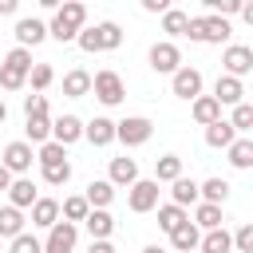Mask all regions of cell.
<instances>
[{
    "mask_svg": "<svg viewBox=\"0 0 253 253\" xmlns=\"http://www.w3.org/2000/svg\"><path fill=\"white\" fill-rule=\"evenodd\" d=\"M8 186H12V174L0 166V194H8Z\"/></svg>",
    "mask_w": 253,
    "mask_h": 253,
    "instance_id": "cell-47",
    "label": "cell"
},
{
    "mask_svg": "<svg viewBox=\"0 0 253 253\" xmlns=\"http://www.w3.org/2000/svg\"><path fill=\"white\" fill-rule=\"evenodd\" d=\"M36 198H40V190H36V182L32 178H12V186H8V206L12 210H32L36 206Z\"/></svg>",
    "mask_w": 253,
    "mask_h": 253,
    "instance_id": "cell-16",
    "label": "cell"
},
{
    "mask_svg": "<svg viewBox=\"0 0 253 253\" xmlns=\"http://www.w3.org/2000/svg\"><path fill=\"white\" fill-rule=\"evenodd\" d=\"M47 186H67L71 182V162H55V166H40Z\"/></svg>",
    "mask_w": 253,
    "mask_h": 253,
    "instance_id": "cell-39",
    "label": "cell"
},
{
    "mask_svg": "<svg viewBox=\"0 0 253 253\" xmlns=\"http://www.w3.org/2000/svg\"><path fill=\"white\" fill-rule=\"evenodd\" d=\"M24 233V213L20 210H12V206H0V237H20Z\"/></svg>",
    "mask_w": 253,
    "mask_h": 253,
    "instance_id": "cell-34",
    "label": "cell"
},
{
    "mask_svg": "<svg viewBox=\"0 0 253 253\" xmlns=\"http://www.w3.org/2000/svg\"><path fill=\"white\" fill-rule=\"evenodd\" d=\"M229 162L237 170H249L253 166V138H233L229 142Z\"/></svg>",
    "mask_w": 253,
    "mask_h": 253,
    "instance_id": "cell-35",
    "label": "cell"
},
{
    "mask_svg": "<svg viewBox=\"0 0 253 253\" xmlns=\"http://www.w3.org/2000/svg\"><path fill=\"white\" fill-rule=\"evenodd\" d=\"M28 79H32V87H36V95H43V91L51 87V79H55V71H51V63H32V71H28Z\"/></svg>",
    "mask_w": 253,
    "mask_h": 253,
    "instance_id": "cell-38",
    "label": "cell"
},
{
    "mask_svg": "<svg viewBox=\"0 0 253 253\" xmlns=\"http://www.w3.org/2000/svg\"><path fill=\"white\" fill-rule=\"evenodd\" d=\"M75 43H79L83 51H115V47L123 43V28H119L115 20H103V24H95V28H83V32L75 36Z\"/></svg>",
    "mask_w": 253,
    "mask_h": 253,
    "instance_id": "cell-3",
    "label": "cell"
},
{
    "mask_svg": "<svg viewBox=\"0 0 253 253\" xmlns=\"http://www.w3.org/2000/svg\"><path fill=\"white\" fill-rule=\"evenodd\" d=\"M150 134H154V123L146 115H126L123 123H115V142L123 146H142L150 142Z\"/></svg>",
    "mask_w": 253,
    "mask_h": 253,
    "instance_id": "cell-6",
    "label": "cell"
},
{
    "mask_svg": "<svg viewBox=\"0 0 253 253\" xmlns=\"http://www.w3.org/2000/svg\"><path fill=\"white\" fill-rule=\"evenodd\" d=\"M170 87H174L178 99L194 103V99L202 95V71H198V67H178V71L170 75Z\"/></svg>",
    "mask_w": 253,
    "mask_h": 253,
    "instance_id": "cell-10",
    "label": "cell"
},
{
    "mask_svg": "<svg viewBox=\"0 0 253 253\" xmlns=\"http://www.w3.org/2000/svg\"><path fill=\"white\" fill-rule=\"evenodd\" d=\"M87 213H91V206H87V198H83V194H71V198H63V206H59V217H63L67 225L83 221Z\"/></svg>",
    "mask_w": 253,
    "mask_h": 253,
    "instance_id": "cell-29",
    "label": "cell"
},
{
    "mask_svg": "<svg viewBox=\"0 0 253 253\" xmlns=\"http://www.w3.org/2000/svg\"><path fill=\"white\" fill-rule=\"evenodd\" d=\"M225 123L233 126V134H241V138H245V130H253V107H249V103H237V107H233V115H229Z\"/></svg>",
    "mask_w": 253,
    "mask_h": 253,
    "instance_id": "cell-37",
    "label": "cell"
},
{
    "mask_svg": "<svg viewBox=\"0 0 253 253\" xmlns=\"http://www.w3.org/2000/svg\"><path fill=\"white\" fill-rule=\"evenodd\" d=\"M36 162H40V166H55V162H67V150H63L59 142H43V146H40V154H36Z\"/></svg>",
    "mask_w": 253,
    "mask_h": 253,
    "instance_id": "cell-40",
    "label": "cell"
},
{
    "mask_svg": "<svg viewBox=\"0 0 253 253\" xmlns=\"http://www.w3.org/2000/svg\"><path fill=\"white\" fill-rule=\"evenodd\" d=\"M142 253H166V249H162V245H146Z\"/></svg>",
    "mask_w": 253,
    "mask_h": 253,
    "instance_id": "cell-48",
    "label": "cell"
},
{
    "mask_svg": "<svg viewBox=\"0 0 253 253\" xmlns=\"http://www.w3.org/2000/svg\"><path fill=\"white\" fill-rule=\"evenodd\" d=\"M190 221V213L182 210V206H174V202H166V206H158V225L166 229V233H174L178 225H186Z\"/></svg>",
    "mask_w": 253,
    "mask_h": 253,
    "instance_id": "cell-33",
    "label": "cell"
},
{
    "mask_svg": "<svg viewBox=\"0 0 253 253\" xmlns=\"http://www.w3.org/2000/svg\"><path fill=\"white\" fill-rule=\"evenodd\" d=\"M28 71H32V51L12 47V51L4 55V63H0V87H4V91H20V87L28 83Z\"/></svg>",
    "mask_w": 253,
    "mask_h": 253,
    "instance_id": "cell-4",
    "label": "cell"
},
{
    "mask_svg": "<svg viewBox=\"0 0 253 253\" xmlns=\"http://www.w3.org/2000/svg\"><path fill=\"white\" fill-rule=\"evenodd\" d=\"M91 91H95V99H99L103 107H119V103L126 99V83H123V75L111 71V67H103V71L91 75Z\"/></svg>",
    "mask_w": 253,
    "mask_h": 253,
    "instance_id": "cell-5",
    "label": "cell"
},
{
    "mask_svg": "<svg viewBox=\"0 0 253 253\" xmlns=\"http://www.w3.org/2000/svg\"><path fill=\"white\" fill-rule=\"evenodd\" d=\"M126 206H130L134 213L158 210V182H154V178H138V182L130 186V194H126Z\"/></svg>",
    "mask_w": 253,
    "mask_h": 253,
    "instance_id": "cell-7",
    "label": "cell"
},
{
    "mask_svg": "<svg viewBox=\"0 0 253 253\" xmlns=\"http://www.w3.org/2000/svg\"><path fill=\"white\" fill-rule=\"evenodd\" d=\"M83 138H87L91 146H111V142H115V123H111L107 115H95L91 123H83Z\"/></svg>",
    "mask_w": 253,
    "mask_h": 253,
    "instance_id": "cell-17",
    "label": "cell"
},
{
    "mask_svg": "<svg viewBox=\"0 0 253 253\" xmlns=\"http://www.w3.org/2000/svg\"><path fill=\"white\" fill-rule=\"evenodd\" d=\"M198 249H202V253H233V241H229V233H225V225H221V229L202 233Z\"/></svg>",
    "mask_w": 253,
    "mask_h": 253,
    "instance_id": "cell-32",
    "label": "cell"
},
{
    "mask_svg": "<svg viewBox=\"0 0 253 253\" xmlns=\"http://www.w3.org/2000/svg\"><path fill=\"white\" fill-rule=\"evenodd\" d=\"M229 241L237 253H253V225H241L237 233H229Z\"/></svg>",
    "mask_w": 253,
    "mask_h": 253,
    "instance_id": "cell-42",
    "label": "cell"
},
{
    "mask_svg": "<svg viewBox=\"0 0 253 253\" xmlns=\"http://www.w3.org/2000/svg\"><path fill=\"white\" fill-rule=\"evenodd\" d=\"M150 67H154L158 75H174V71L182 67V51H178V43H174V40L154 43V47H150Z\"/></svg>",
    "mask_w": 253,
    "mask_h": 253,
    "instance_id": "cell-8",
    "label": "cell"
},
{
    "mask_svg": "<svg viewBox=\"0 0 253 253\" xmlns=\"http://www.w3.org/2000/svg\"><path fill=\"white\" fill-rule=\"evenodd\" d=\"M16 8H20L16 0H0V16H16Z\"/></svg>",
    "mask_w": 253,
    "mask_h": 253,
    "instance_id": "cell-46",
    "label": "cell"
},
{
    "mask_svg": "<svg viewBox=\"0 0 253 253\" xmlns=\"http://www.w3.org/2000/svg\"><path fill=\"white\" fill-rule=\"evenodd\" d=\"M213 99H217V107H237V103H245V83L233 79V75H217Z\"/></svg>",
    "mask_w": 253,
    "mask_h": 253,
    "instance_id": "cell-15",
    "label": "cell"
},
{
    "mask_svg": "<svg viewBox=\"0 0 253 253\" xmlns=\"http://www.w3.org/2000/svg\"><path fill=\"white\" fill-rule=\"evenodd\" d=\"M186 24H190V16L182 8H166L162 12V32L166 36H186Z\"/></svg>",
    "mask_w": 253,
    "mask_h": 253,
    "instance_id": "cell-36",
    "label": "cell"
},
{
    "mask_svg": "<svg viewBox=\"0 0 253 253\" xmlns=\"http://www.w3.org/2000/svg\"><path fill=\"white\" fill-rule=\"evenodd\" d=\"M24 115H47V95H28L24 99Z\"/></svg>",
    "mask_w": 253,
    "mask_h": 253,
    "instance_id": "cell-43",
    "label": "cell"
},
{
    "mask_svg": "<svg viewBox=\"0 0 253 253\" xmlns=\"http://www.w3.org/2000/svg\"><path fill=\"white\" fill-rule=\"evenodd\" d=\"M55 221H59V202H55V198H36V206H32V225L51 229Z\"/></svg>",
    "mask_w": 253,
    "mask_h": 253,
    "instance_id": "cell-22",
    "label": "cell"
},
{
    "mask_svg": "<svg viewBox=\"0 0 253 253\" xmlns=\"http://www.w3.org/2000/svg\"><path fill=\"white\" fill-rule=\"evenodd\" d=\"M170 198H174V206H182V210H186V206H198V182L182 174L178 182H170Z\"/></svg>",
    "mask_w": 253,
    "mask_h": 253,
    "instance_id": "cell-28",
    "label": "cell"
},
{
    "mask_svg": "<svg viewBox=\"0 0 253 253\" xmlns=\"http://www.w3.org/2000/svg\"><path fill=\"white\" fill-rule=\"evenodd\" d=\"M194 225L198 229H221V206H210V202H198L194 206Z\"/></svg>",
    "mask_w": 253,
    "mask_h": 253,
    "instance_id": "cell-30",
    "label": "cell"
},
{
    "mask_svg": "<svg viewBox=\"0 0 253 253\" xmlns=\"http://www.w3.org/2000/svg\"><path fill=\"white\" fill-rule=\"evenodd\" d=\"M83 28H87V8H83L79 0H67V4H59V8H55L51 24H47V36H55L59 43H71Z\"/></svg>",
    "mask_w": 253,
    "mask_h": 253,
    "instance_id": "cell-1",
    "label": "cell"
},
{
    "mask_svg": "<svg viewBox=\"0 0 253 253\" xmlns=\"http://www.w3.org/2000/svg\"><path fill=\"white\" fill-rule=\"evenodd\" d=\"M182 178V158L178 154H162V158H154V182L162 186V182H178Z\"/></svg>",
    "mask_w": 253,
    "mask_h": 253,
    "instance_id": "cell-26",
    "label": "cell"
},
{
    "mask_svg": "<svg viewBox=\"0 0 253 253\" xmlns=\"http://www.w3.org/2000/svg\"><path fill=\"white\" fill-rule=\"evenodd\" d=\"M190 115H194V123L210 126V123H217V119H221V107H217V99H213V95H198V99L190 103Z\"/></svg>",
    "mask_w": 253,
    "mask_h": 253,
    "instance_id": "cell-21",
    "label": "cell"
},
{
    "mask_svg": "<svg viewBox=\"0 0 253 253\" xmlns=\"http://www.w3.org/2000/svg\"><path fill=\"white\" fill-rule=\"evenodd\" d=\"M24 119H28V123H24V134H28L24 142H28V146H32V142H40V146L51 142V115H24Z\"/></svg>",
    "mask_w": 253,
    "mask_h": 253,
    "instance_id": "cell-20",
    "label": "cell"
},
{
    "mask_svg": "<svg viewBox=\"0 0 253 253\" xmlns=\"http://www.w3.org/2000/svg\"><path fill=\"white\" fill-rule=\"evenodd\" d=\"M198 241H202V233H198V225H194V221H186V225H178V229L170 233V245H174L178 253H190V249H198Z\"/></svg>",
    "mask_w": 253,
    "mask_h": 253,
    "instance_id": "cell-31",
    "label": "cell"
},
{
    "mask_svg": "<svg viewBox=\"0 0 253 253\" xmlns=\"http://www.w3.org/2000/svg\"><path fill=\"white\" fill-rule=\"evenodd\" d=\"M79 241V225H67V221H55L47 229V241H43V253H71Z\"/></svg>",
    "mask_w": 253,
    "mask_h": 253,
    "instance_id": "cell-11",
    "label": "cell"
},
{
    "mask_svg": "<svg viewBox=\"0 0 253 253\" xmlns=\"http://www.w3.org/2000/svg\"><path fill=\"white\" fill-rule=\"evenodd\" d=\"M186 36L194 40V43H225L229 36H233V28H229V20H221V16H190V24H186Z\"/></svg>",
    "mask_w": 253,
    "mask_h": 253,
    "instance_id": "cell-2",
    "label": "cell"
},
{
    "mask_svg": "<svg viewBox=\"0 0 253 253\" xmlns=\"http://www.w3.org/2000/svg\"><path fill=\"white\" fill-rule=\"evenodd\" d=\"M142 8H146V12H166L170 4H166V0H142Z\"/></svg>",
    "mask_w": 253,
    "mask_h": 253,
    "instance_id": "cell-44",
    "label": "cell"
},
{
    "mask_svg": "<svg viewBox=\"0 0 253 253\" xmlns=\"http://www.w3.org/2000/svg\"><path fill=\"white\" fill-rule=\"evenodd\" d=\"M47 40V24L43 20H36V16H24V20H16V43L28 51V47H36V43H43Z\"/></svg>",
    "mask_w": 253,
    "mask_h": 253,
    "instance_id": "cell-14",
    "label": "cell"
},
{
    "mask_svg": "<svg viewBox=\"0 0 253 253\" xmlns=\"http://www.w3.org/2000/svg\"><path fill=\"white\" fill-rule=\"evenodd\" d=\"M83 138V119H75V115H59V119H51V142H59L63 150L71 146V142H79Z\"/></svg>",
    "mask_w": 253,
    "mask_h": 253,
    "instance_id": "cell-13",
    "label": "cell"
},
{
    "mask_svg": "<svg viewBox=\"0 0 253 253\" xmlns=\"http://www.w3.org/2000/svg\"><path fill=\"white\" fill-rule=\"evenodd\" d=\"M83 198H87V206H91V210H107V206L115 202V186H111L107 178H95V182L87 186V194H83Z\"/></svg>",
    "mask_w": 253,
    "mask_h": 253,
    "instance_id": "cell-24",
    "label": "cell"
},
{
    "mask_svg": "<svg viewBox=\"0 0 253 253\" xmlns=\"http://www.w3.org/2000/svg\"><path fill=\"white\" fill-rule=\"evenodd\" d=\"M229 198V182L225 178H206L202 186H198V202H210V206H221Z\"/></svg>",
    "mask_w": 253,
    "mask_h": 253,
    "instance_id": "cell-27",
    "label": "cell"
},
{
    "mask_svg": "<svg viewBox=\"0 0 253 253\" xmlns=\"http://www.w3.org/2000/svg\"><path fill=\"white\" fill-rule=\"evenodd\" d=\"M87 253H115V245H111V241H91Z\"/></svg>",
    "mask_w": 253,
    "mask_h": 253,
    "instance_id": "cell-45",
    "label": "cell"
},
{
    "mask_svg": "<svg viewBox=\"0 0 253 253\" xmlns=\"http://www.w3.org/2000/svg\"><path fill=\"white\" fill-rule=\"evenodd\" d=\"M221 67H225V75H233V79L249 75V71H253V47H245V43H229L225 55H221Z\"/></svg>",
    "mask_w": 253,
    "mask_h": 253,
    "instance_id": "cell-9",
    "label": "cell"
},
{
    "mask_svg": "<svg viewBox=\"0 0 253 253\" xmlns=\"http://www.w3.org/2000/svg\"><path fill=\"white\" fill-rule=\"evenodd\" d=\"M233 138H237V134H233V126H229L225 119H217V123L206 126V146H213V150H229Z\"/></svg>",
    "mask_w": 253,
    "mask_h": 253,
    "instance_id": "cell-25",
    "label": "cell"
},
{
    "mask_svg": "<svg viewBox=\"0 0 253 253\" xmlns=\"http://www.w3.org/2000/svg\"><path fill=\"white\" fill-rule=\"evenodd\" d=\"M32 162H36V154H32V146H28V142H8V146H4L0 166H4L8 174H28V170H32Z\"/></svg>",
    "mask_w": 253,
    "mask_h": 253,
    "instance_id": "cell-12",
    "label": "cell"
},
{
    "mask_svg": "<svg viewBox=\"0 0 253 253\" xmlns=\"http://www.w3.org/2000/svg\"><path fill=\"white\" fill-rule=\"evenodd\" d=\"M8 253H43V241H36L32 233H20V237H12Z\"/></svg>",
    "mask_w": 253,
    "mask_h": 253,
    "instance_id": "cell-41",
    "label": "cell"
},
{
    "mask_svg": "<svg viewBox=\"0 0 253 253\" xmlns=\"http://www.w3.org/2000/svg\"><path fill=\"white\" fill-rule=\"evenodd\" d=\"M107 182H111V186H126V190H130V186L138 182V162H134V158H126V154H123V158H111Z\"/></svg>",
    "mask_w": 253,
    "mask_h": 253,
    "instance_id": "cell-18",
    "label": "cell"
},
{
    "mask_svg": "<svg viewBox=\"0 0 253 253\" xmlns=\"http://www.w3.org/2000/svg\"><path fill=\"white\" fill-rule=\"evenodd\" d=\"M63 95H67V99H83V95H91V71H83V67L67 71V75H63Z\"/></svg>",
    "mask_w": 253,
    "mask_h": 253,
    "instance_id": "cell-23",
    "label": "cell"
},
{
    "mask_svg": "<svg viewBox=\"0 0 253 253\" xmlns=\"http://www.w3.org/2000/svg\"><path fill=\"white\" fill-rule=\"evenodd\" d=\"M4 119H8V107H4V99H0V123H4Z\"/></svg>",
    "mask_w": 253,
    "mask_h": 253,
    "instance_id": "cell-49",
    "label": "cell"
},
{
    "mask_svg": "<svg viewBox=\"0 0 253 253\" xmlns=\"http://www.w3.org/2000/svg\"><path fill=\"white\" fill-rule=\"evenodd\" d=\"M83 225H87L91 241H111V233H115V217H111L107 210H91V213L83 217Z\"/></svg>",
    "mask_w": 253,
    "mask_h": 253,
    "instance_id": "cell-19",
    "label": "cell"
}]
</instances>
